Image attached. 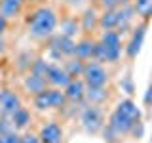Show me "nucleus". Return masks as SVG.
<instances>
[{
    "label": "nucleus",
    "instance_id": "f257e3e1",
    "mask_svg": "<svg viewBox=\"0 0 152 143\" xmlns=\"http://www.w3.org/2000/svg\"><path fill=\"white\" fill-rule=\"evenodd\" d=\"M27 25H28V36L42 40V38H48L53 35L57 27V15L53 10L42 6L31 13V17L27 19Z\"/></svg>",
    "mask_w": 152,
    "mask_h": 143
},
{
    "label": "nucleus",
    "instance_id": "f03ea898",
    "mask_svg": "<svg viewBox=\"0 0 152 143\" xmlns=\"http://www.w3.org/2000/svg\"><path fill=\"white\" fill-rule=\"evenodd\" d=\"M66 101L65 92H61L59 88H46L44 92L34 95V105L40 111H48V109H59L63 107Z\"/></svg>",
    "mask_w": 152,
    "mask_h": 143
},
{
    "label": "nucleus",
    "instance_id": "7ed1b4c3",
    "mask_svg": "<svg viewBox=\"0 0 152 143\" xmlns=\"http://www.w3.org/2000/svg\"><path fill=\"white\" fill-rule=\"evenodd\" d=\"M82 80L88 88H104L108 76H107V71L99 63H86L84 73H82Z\"/></svg>",
    "mask_w": 152,
    "mask_h": 143
},
{
    "label": "nucleus",
    "instance_id": "20e7f679",
    "mask_svg": "<svg viewBox=\"0 0 152 143\" xmlns=\"http://www.w3.org/2000/svg\"><path fill=\"white\" fill-rule=\"evenodd\" d=\"M104 48V54H107V61H116L120 57V52H122V40H120V35L114 31H104L101 35V40H99Z\"/></svg>",
    "mask_w": 152,
    "mask_h": 143
},
{
    "label": "nucleus",
    "instance_id": "39448f33",
    "mask_svg": "<svg viewBox=\"0 0 152 143\" xmlns=\"http://www.w3.org/2000/svg\"><path fill=\"white\" fill-rule=\"evenodd\" d=\"M74 46L76 42L69 36H63V35H57L51 38L50 42V54L53 59H61V57H66V55H74Z\"/></svg>",
    "mask_w": 152,
    "mask_h": 143
},
{
    "label": "nucleus",
    "instance_id": "423d86ee",
    "mask_svg": "<svg viewBox=\"0 0 152 143\" xmlns=\"http://www.w3.org/2000/svg\"><path fill=\"white\" fill-rule=\"evenodd\" d=\"M19 107H21V99L15 92L8 88L0 90V114L2 116H12Z\"/></svg>",
    "mask_w": 152,
    "mask_h": 143
},
{
    "label": "nucleus",
    "instance_id": "0eeeda50",
    "mask_svg": "<svg viewBox=\"0 0 152 143\" xmlns=\"http://www.w3.org/2000/svg\"><path fill=\"white\" fill-rule=\"evenodd\" d=\"M82 126L86 128V132L95 133L103 128V114L97 107H86L82 111Z\"/></svg>",
    "mask_w": 152,
    "mask_h": 143
},
{
    "label": "nucleus",
    "instance_id": "6e6552de",
    "mask_svg": "<svg viewBox=\"0 0 152 143\" xmlns=\"http://www.w3.org/2000/svg\"><path fill=\"white\" fill-rule=\"evenodd\" d=\"M46 82L51 84L53 88H65V86L70 82V76L63 67L50 65L48 67V73H46Z\"/></svg>",
    "mask_w": 152,
    "mask_h": 143
},
{
    "label": "nucleus",
    "instance_id": "1a4fd4ad",
    "mask_svg": "<svg viewBox=\"0 0 152 143\" xmlns=\"http://www.w3.org/2000/svg\"><path fill=\"white\" fill-rule=\"evenodd\" d=\"M145 35H146V25H139L133 31V35L129 38V42H127V46H126V54L127 57H137L139 55V52H141V48H142V42H145Z\"/></svg>",
    "mask_w": 152,
    "mask_h": 143
},
{
    "label": "nucleus",
    "instance_id": "9d476101",
    "mask_svg": "<svg viewBox=\"0 0 152 143\" xmlns=\"http://www.w3.org/2000/svg\"><path fill=\"white\" fill-rule=\"evenodd\" d=\"M86 95V84L84 80L80 78H70V82L65 86V97L66 101H72V103H78L82 101Z\"/></svg>",
    "mask_w": 152,
    "mask_h": 143
},
{
    "label": "nucleus",
    "instance_id": "9b49d317",
    "mask_svg": "<svg viewBox=\"0 0 152 143\" xmlns=\"http://www.w3.org/2000/svg\"><path fill=\"white\" fill-rule=\"evenodd\" d=\"M38 137H40V143H61V139H63V130H61L59 124L50 122L46 126H42Z\"/></svg>",
    "mask_w": 152,
    "mask_h": 143
},
{
    "label": "nucleus",
    "instance_id": "f8f14e48",
    "mask_svg": "<svg viewBox=\"0 0 152 143\" xmlns=\"http://www.w3.org/2000/svg\"><path fill=\"white\" fill-rule=\"evenodd\" d=\"M116 111L120 113V114H124L127 120H131L133 124L141 122V109L137 107L131 99H124V101H120V103H118V107H116Z\"/></svg>",
    "mask_w": 152,
    "mask_h": 143
},
{
    "label": "nucleus",
    "instance_id": "ddd939ff",
    "mask_svg": "<svg viewBox=\"0 0 152 143\" xmlns=\"http://www.w3.org/2000/svg\"><path fill=\"white\" fill-rule=\"evenodd\" d=\"M99 27H101L103 31L120 29V12H118V8H114V10H104L103 15L99 17Z\"/></svg>",
    "mask_w": 152,
    "mask_h": 143
},
{
    "label": "nucleus",
    "instance_id": "4468645a",
    "mask_svg": "<svg viewBox=\"0 0 152 143\" xmlns=\"http://www.w3.org/2000/svg\"><path fill=\"white\" fill-rule=\"evenodd\" d=\"M46 78L44 76H38L34 73H28L25 76V80H23V86H25V90L28 94H32V95H36V94H40V92H44L46 90Z\"/></svg>",
    "mask_w": 152,
    "mask_h": 143
},
{
    "label": "nucleus",
    "instance_id": "2eb2a0df",
    "mask_svg": "<svg viewBox=\"0 0 152 143\" xmlns=\"http://www.w3.org/2000/svg\"><path fill=\"white\" fill-rule=\"evenodd\" d=\"M25 0H0V15L6 19H13L21 12Z\"/></svg>",
    "mask_w": 152,
    "mask_h": 143
},
{
    "label": "nucleus",
    "instance_id": "dca6fc26",
    "mask_svg": "<svg viewBox=\"0 0 152 143\" xmlns=\"http://www.w3.org/2000/svg\"><path fill=\"white\" fill-rule=\"evenodd\" d=\"M93 50H95V42L84 38V40L76 42V46H74V57H76V59H80V61L91 59V57H93Z\"/></svg>",
    "mask_w": 152,
    "mask_h": 143
},
{
    "label": "nucleus",
    "instance_id": "f3484780",
    "mask_svg": "<svg viewBox=\"0 0 152 143\" xmlns=\"http://www.w3.org/2000/svg\"><path fill=\"white\" fill-rule=\"evenodd\" d=\"M10 120H12V124H13V128H15V130H21V128H25L27 124L31 122V114H28L27 109L19 107L17 111L10 116Z\"/></svg>",
    "mask_w": 152,
    "mask_h": 143
},
{
    "label": "nucleus",
    "instance_id": "a211bd4d",
    "mask_svg": "<svg viewBox=\"0 0 152 143\" xmlns=\"http://www.w3.org/2000/svg\"><path fill=\"white\" fill-rule=\"evenodd\" d=\"M99 25V17H97V13L93 12V10H86L84 12V15H82V31L86 32H89V31H93L95 27Z\"/></svg>",
    "mask_w": 152,
    "mask_h": 143
},
{
    "label": "nucleus",
    "instance_id": "6ab92c4d",
    "mask_svg": "<svg viewBox=\"0 0 152 143\" xmlns=\"http://www.w3.org/2000/svg\"><path fill=\"white\" fill-rule=\"evenodd\" d=\"M133 10H135V13H139L141 17L148 19L152 15V0H135Z\"/></svg>",
    "mask_w": 152,
    "mask_h": 143
},
{
    "label": "nucleus",
    "instance_id": "aec40b11",
    "mask_svg": "<svg viewBox=\"0 0 152 143\" xmlns=\"http://www.w3.org/2000/svg\"><path fill=\"white\" fill-rule=\"evenodd\" d=\"M84 97H88L89 103L95 105V103H101L103 99L107 97V92H104V88H86Z\"/></svg>",
    "mask_w": 152,
    "mask_h": 143
},
{
    "label": "nucleus",
    "instance_id": "412c9836",
    "mask_svg": "<svg viewBox=\"0 0 152 143\" xmlns=\"http://www.w3.org/2000/svg\"><path fill=\"white\" fill-rule=\"evenodd\" d=\"M65 71L69 73L70 78H76V76H82L84 73V63L80 59H70V61H66V67H65Z\"/></svg>",
    "mask_w": 152,
    "mask_h": 143
},
{
    "label": "nucleus",
    "instance_id": "4be33fe9",
    "mask_svg": "<svg viewBox=\"0 0 152 143\" xmlns=\"http://www.w3.org/2000/svg\"><path fill=\"white\" fill-rule=\"evenodd\" d=\"M76 32H78V23H76L74 19H65V21L61 23V35L63 36L72 38Z\"/></svg>",
    "mask_w": 152,
    "mask_h": 143
},
{
    "label": "nucleus",
    "instance_id": "5701e85b",
    "mask_svg": "<svg viewBox=\"0 0 152 143\" xmlns=\"http://www.w3.org/2000/svg\"><path fill=\"white\" fill-rule=\"evenodd\" d=\"M48 67H50V63H46L44 59H34V61H32V65H31V73H34V74L44 76V78H46Z\"/></svg>",
    "mask_w": 152,
    "mask_h": 143
},
{
    "label": "nucleus",
    "instance_id": "b1692460",
    "mask_svg": "<svg viewBox=\"0 0 152 143\" xmlns=\"http://www.w3.org/2000/svg\"><path fill=\"white\" fill-rule=\"evenodd\" d=\"M21 136H17V132H6V133H0V143H19Z\"/></svg>",
    "mask_w": 152,
    "mask_h": 143
},
{
    "label": "nucleus",
    "instance_id": "393cba45",
    "mask_svg": "<svg viewBox=\"0 0 152 143\" xmlns=\"http://www.w3.org/2000/svg\"><path fill=\"white\" fill-rule=\"evenodd\" d=\"M19 143H40V137L32 136V133H25V136H21Z\"/></svg>",
    "mask_w": 152,
    "mask_h": 143
},
{
    "label": "nucleus",
    "instance_id": "a878e982",
    "mask_svg": "<svg viewBox=\"0 0 152 143\" xmlns=\"http://www.w3.org/2000/svg\"><path fill=\"white\" fill-rule=\"evenodd\" d=\"M101 2V6L104 8V10H114V8H118L120 4L116 2V0H99Z\"/></svg>",
    "mask_w": 152,
    "mask_h": 143
},
{
    "label": "nucleus",
    "instance_id": "bb28decb",
    "mask_svg": "<svg viewBox=\"0 0 152 143\" xmlns=\"http://www.w3.org/2000/svg\"><path fill=\"white\" fill-rule=\"evenodd\" d=\"M6 29H8V19L0 15V38L4 36V32H6Z\"/></svg>",
    "mask_w": 152,
    "mask_h": 143
},
{
    "label": "nucleus",
    "instance_id": "cd10ccee",
    "mask_svg": "<svg viewBox=\"0 0 152 143\" xmlns=\"http://www.w3.org/2000/svg\"><path fill=\"white\" fill-rule=\"evenodd\" d=\"M65 2L69 4L70 8H80V6H82V4L86 2V0H65Z\"/></svg>",
    "mask_w": 152,
    "mask_h": 143
},
{
    "label": "nucleus",
    "instance_id": "c85d7f7f",
    "mask_svg": "<svg viewBox=\"0 0 152 143\" xmlns=\"http://www.w3.org/2000/svg\"><path fill=\"white\" fill-rule=\"evenodd\" d=\"M145 103L150 105L152 103V86H148V90H146V95H145Z\"/></svg>",
    "mask_w": 152,
    "mask_h": 143
},
{
    "label": "nucleus",
    "instance_id": "c756f323",
    "mask_svg": "<svg viewBox=\"0 0 152 143\" xmlns=\"http://www.w3.org/2000/svg\"><path fill=\"white\" fill-rule=\"evenodd\" d=\"M4 50H6V44H4V40H2V38H0V55L4 54Z\"/></svg>",
    "mask_w": 152,
    "mask_h": 143
},
{
    "label": "nucleus",
    "instance_id": "7c9ffc66",
    "mask_svg": "<svg viewBox=\"0 0 152 143\" xmlns=\"http://www.w3.org/2000/svg\"><path fill=\"white\" fill-rule=\"evenodd\" d=\"M116 2L120 4V6H124V4H127V2H129V0H116Z\"/></svg>",
    "mask_w": 152,
    "mask_h": 143
},
{
    "label": "nucleus",
    "instance_id": "2f4dec72",
    "mask_svg": "<svg viewBox=\"0 0 152 143\" xmlns=\"http://www.w3.org/2000/svg\"><path fill=\"white\" fill-rule=\"evenodd\" d=\"M34 2H40V0H34Z\"/></svg>",
    "mask_w": 152,
    "mask_h": 143
},
{
    "label": "nucleus",
    "instance_id": "473e14b6",
    "mask_svg": "<svg viewBox=\"0 0 152 143\" xmlns=\"http://www.w3.org/2000/svg\"><path fill=\"white\" fill-rule=\"evenodd\" d=\"M0 90H2V86H0Z\"/></svg>",
    "mask_w": 152,
    "mask_h": 143
}]
</instances>
